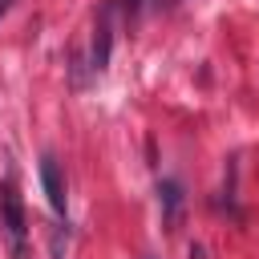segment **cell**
<instances>
[{
    "instance_id": "1",
    "label": "cell",
    "mask_w": 259,
    "mask_h": 259,
    "mask_svg": "<svg viewBox=\"0 0 259 259\" xmlns=\"http://www.w3.org/2000/svg\"><path fill=\"white\" fill-rule=\"evenodd\" d=\"M0 227H4V239H8V255H12V259H24L28 219H24V202H20V194H16L12 186L0 194Z\"/></svg>"
},
{
    "instance_id": "2",
    "label": "cell",
    "mask_w": 259,
    "mask_h": 259,
    "mask_svg": "<svg viewBox=\"0 0 259 259\" xmlns=\"http://www.w3.org/2000/svg\"><path fill=\"white\" fill-rule=\"evenodd\" d=\"M113 8L117 4H105L97 12V24H93V49H89V69L93 73H105L109 69V53H113Z\"/></svg>"
},
{
    "instance_id": "3",
    "label": "cell",
    "mask_w": 259,
    "mask_h": 259,
    "mask_svg": "<svg viewBox=\"0 0 259 259\" xmlns=\"http://www.w3.org/2000/svg\"><path fill=\"white\" fill-rule=\"evenodd\" d=\"M40 186H45L49 206H53L57 214H65L69 194H65V178H61V166H57V158H53V154H45V158H40Z\"/></svg>"
},
{
    "instance_id": "4",
    "label": "cell",
    "mask_w": 259,
    "mask_h": 259,
    "mask_svg": "<svg viewBox=\"0 0 259 259\" xmlns=\"http://www.w3.org/2000/svg\"><path fill=\"white\" fill-rule=\"evenodd\" d=\"M158 206H162V223H166V231H174V227L182 223V186H178L174 178L158 182Z\"/></svg>"
},
{
    "instance_id": "5",
    "label": "cell",
    "mask_w": 259,
    "mask_h": 259,
    "mask_svg": "<svg viewBox=\"0 0 259 259\" xmlns=\"http://www.w3.org/2000/svg\"><path fill=\"white\" fill-rule=\"evenodd\" d=\"M8 8H12V0H0V16H4V12H8Z\"/></svg>"
}]
</instances>
